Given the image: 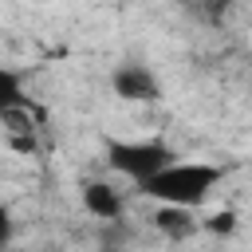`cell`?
Here are the masks:
<instances>
[{
  "label": "cell",
  "mask_w": 252,
  "mask_h": 252,
  "mask_svg": "<svg viewBox=\"0 0 252 252\" xmlns=\"http://www.w3.org/2000/svg\"><path fill=\"white\" fill-rule=\"evenodd\" d=\"M169 158H177L165 142H126V138H106V165L134 185H142L154 169H161Z\"/></svg>",
  "instance_id": "obj_2"
},
{
  "label": "cell",
  "mask_w": 252,
  "mask_h": 252,
  "mask_svg": "<svg viewBox=\"0 0 252 252\" xmlns=\"http://www.w3.org/2000/svg\"><path fill=\"white\" fill-rule=\"evenodd\" d=\"M154 228L158 232H165V236H173V240H185L197 224H193V209H181V205H161L154 217Z\"/></svg>",
  "instance_id": "obj_5"
},
{
  "label": "cell",
  "mask_w": 252,
  "mask_h": 252,
  "mask_svg": "<svg viewBox=\"0 0 252 252\" xmlns=\"http://www.w3.org/2000/svg\"><path fill=\"white\" fill-rule=\"evenodd\" d=\"M110 91L126 102H154L161 94V79L146 63H118L110 71Z\"/></svg>",
  "instance_id": "obj_3"
},
{
  "label": "cell",
  "mask_w": 252,
  "mask_h": 252,
  "mask_svg": "<svg viewBox=\"0 0 252 252\" xmlns=\"http://www.w3.org/2000/svg\"><path fill=\"white\" fill-rule=\"evenodd\" d=\"M220 177H224V169L213 165V161H177V158H169L161 169H154V173L138 185V193L154 197L158 205L201 209V205L213 197V189L220 185Z\"/></svg>",
  "instance_id": "obj_1"
},
{
  "label": "cell",
  "mask_w": 252,
  "mask_h": 252,
  "mask_svg": "<svg viewBox=\"0 0 252 252\" xmlns=\"http://www.w3.org/2000/svg\"><path fill=\"white\" fill-rule=\"evenodd\" d=\"M205 228H209V232H232V228H236V217H232V213H217V217L205 220Z\"/></svg>",
  "instance_id": "obj_8"
},
{
  "label": "cell",
  "mask_w": 252,
  "mask_h": 252,
  "mask_svg": "<svg viewBox=\"0 0 252 252\" xmlns=\"http://www.w3.org/2000/svg\"><path fill=\"white\" fill-rule=\"evenodd\" d=\"M83 209L94 220H118L122 217V193L110 181H87L83 185Z\"/></svg>",
  "instance_id": "obj_4"
},
{
  "label": "cell",
  "mask_w": 252,
  "mask_h": 252,
  "mask_svg": "<svg viewBox=\"0 0 252 252\" xmlns=\"http://www.w3.org/2000/svg\"><path fill=\"white\" fill-rule=\"evenodd\" d=\"M16 240V217H12V209L0 201V248H8Z\"/></svg>",
  "instance_id": "obj_7"
},
{
  "label": "cell",
  "mask_w": 252,
  "mask_h": 252,
  "mask_svg": "<svg viewBox=\"0 0 252 252\" xmlns=\"http://www.w3.org/2000/svg\"><path fill=\"white\" fill-rule=\"evenodd\" d=\"M24 106V75L16 67H4L0 63V118L20 110Z\"/></svg>",
  "instance_id": "obj_6"
}]
</instances>
